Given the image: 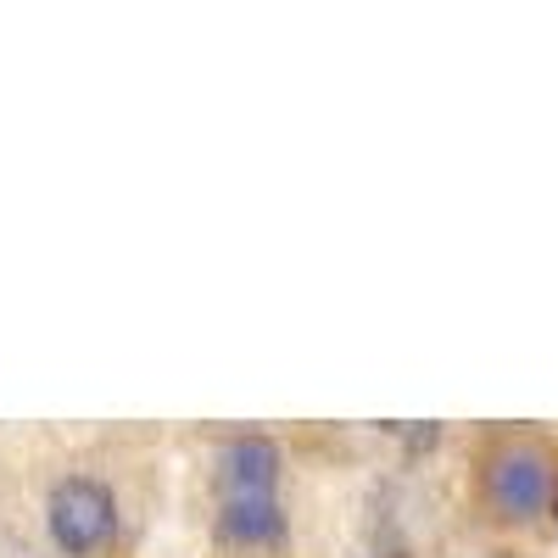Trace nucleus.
Returning <instances> with one entry per match:
<instances>
[{
	"label": "nucleus",
	"mask_w": 558,
	"mask_h": 558,
	"mask_svg": "<svg viewBox=\"0 0 558 558\" xmlns=\"http://www.w3.org/2000/svg\"><path fill=\"white\" fill-rule=\"evenodd\" d=\"M45 520H51V536L62 553H96L101 542H112L118 531V502L101 481L89 475H73L51 492V508H45Z\"/></svg>",
	"instance_id": "1"
},
{
	"label": "nucleus",
	"mask_w": 558,
	"mask_h": 558,
	"mask_svg": "<svg viewBox=\"0 0 558 558\" xmlns=\"http://www.w3.org/2000/svg\"><path fill=\"white\" fill-rule=\"evenodd\" d=\"M492 497H497V508H502L508 520L542 514V508L553 502V475H547V463H542L536 452H525V447L502 452L497 470H492Z\"/></svg>",
	"instance_id": "2"
},
{
	"label": "nucleus",
	"mask_w": 558,
	"mask_h": 558,
	"mask_svg": "<svg viewBox=\"0 0 558 558\" xmlns=\"http://www.w3.org/2000/svg\"><path fill=\"white\" fill-rule=\"evenodd\" d=\"M279 452L263 436H241L223 447V497H274Z\"/></svg>",
	"instance_id": "3"
},
{
	"label": "nucleus",
	"mask_w": 558,
	"mask_h": 558,
	"mask_svg": "<svg viewBox=\"0 0 558 558\" xmlns=\"http://www.w3.org/2000/svg\"><path fill=\"white\" fill-rule=\"evenodd\" d=\"M218 531L229 542H279L286 536V514H279L274 497H223V514H218Z\"/></svg>",
	"instance_id": "4"
}]
</instances>
